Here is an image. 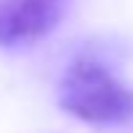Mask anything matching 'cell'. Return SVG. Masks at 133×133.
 I'll use <instances>...</instances> for the list:
<instances>
[{"label":"cell","mask_w":133,"mask_h":133,"mask_svg":"<svg viewBox=\"0 0 133 133\" xmlns=\"http://www.w3.org/2000/svg\"><path fill=\"white\" fill-rule=\"evenodd\" d=\"M60 106L76 119L119 125L133 119V90L92 57L74 60L60 82Z\"/></svg>","instance_id":"cell-1"},{"label":"cell","mask_w":133,"mask_h":133,"mask_svg":"<svg viewBox=\"0 0 133 133\" xmlns=\"http://www.w3.org/2000/svg\"><path fill=\"white\" fill-rule=\"evenodd\" d=\"M68 0H0V46L44 38L60 25Z\"/></svg>","instance_id":"cell-2"}]
</instances>
